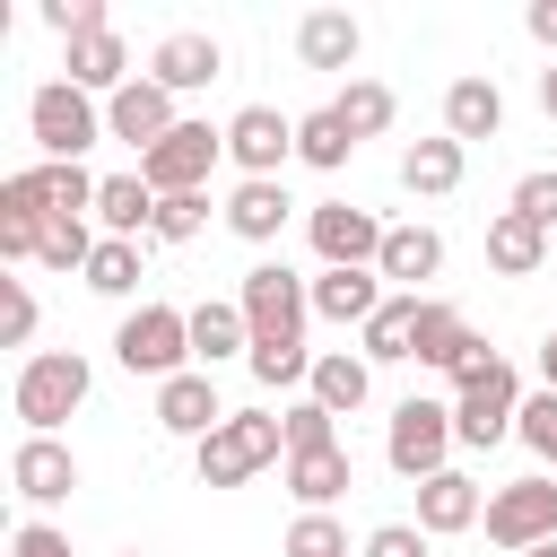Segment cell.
<instances>
[{"mask_svg": "<svg viewBox=\"0 0 557 557\" xmlns=\"http://www.w3.org/2000/svg\"><path fill=\"white\" fill-rule=\"evenodd\" d=\"M200 487H244V479H261L270 461H287V426L270 418V409H226V426L218 435H200Z\"/></svg>", "mask_w": 557, "mask_h": 557, "instance_id": "obj_1", "label": "cell"}, {"mask_svg": "<svg viewBox=\"0 0 557 557\" xmlns=\"http://www.w3.org/2000/svg\"><path fill=\"white\" fill-rule=\"evenodd\" d=\"M26 131H35V148H44L52 165H78L96 139H113V131H104V104H96L87 87H70V78H44V87L26 96Z\"/></svg>", "mask_w": 557, "mask_h": 557, "instance_id": "obj_2", "label": "cell"}, {"mask_svg": "<svg viewBox=\"0 0 557 557\" xmlns=\"http://www.w3.org/2000/svg\"><path fill=\"white\" fill-rule=\"evenodd\" d=\"M244 322H252V348H305V313H313V278H296L287 261H261L244 270L235 287Z\"/></svg>", "mask_w": 557, "mask_h": 557, "instance_id": "obj_3", "label": "cell"}, {"mask_svg": "<svg viewBox=\"0 0 557 557\" xmlns=\"http://www.w3.org/2000/svg\"><path fill=\"white\" fill-rule=\"evenodd\" d=\"M87 383H96V374H87L78 348H35V357L17 366V383H9V409L26 418V435H52V426L87 400Z\"/></svg>", "mask_w": 557, "mask_h": 557, "instance_id": "obj_4", "label": "cell"}, {"mask_svg": "<svg viewBox=\"0 0 557 557\" xmlns=\"http://www.w3.org/2000/svg\"><path fill=\"white\" fill-rule=\"evenodd\" d=\"M113 357H122L131 374H148V383L191 374V313H183V305H139V313H122Z\"/></svg>", "mask_w": 557, "mask_h": 557, "instance_id": "obj_5", "label": "cell"}, {"mask_svg": "<svg viewBox=\"0 0 557 557\" xmlns=\"http://www.w3.org/2000/svg\"><path fill=\"white\" fill-rule=\"evenodd\" d=\"M96 183H104V174L44 157V165H17V174L0 183V209H9V218H44V226H52V218H96Z\"/></svg>", "mask_w": 557, "mask_h": 557, "instance_id": "obj_6", "label": "cell"}, {"mask_svg": "<svg viewBox=\"0 0 557 557\" xmlns=\"http://www.w3.org/2000/svg\"><path fill=\"white\" fill-rule=\"evenodd\" d=\"M522 400H531V392H522V374L496 357L487 374H470V383L453 392V435H461L470 453H487V444H505V435L522 426Z\"/></svg>", "mask_w": 557, "mask_h": 557, "instance_id": "obj_7", "label": "cell"}, {"mask_svg": "<svg viewBox=\"0 0 557 557\" xmlns=\"http://www.w3.org/2000/svg\"><path fill=\"white\" fill-rule=\"evenodd\" d=\"M226 157V131H209V122H174L148 157H139V174H148V191L157 200H174V191H209V165Z\"/></svg>", "mask_w": 557, "mask_h": 557, "instance_id": "obj_8", "label": "cell"}, {"mask_svg": "<svg viewBox=\"0 0 557 557\" xmlns=\"http://www.w3.org/2000/svg\"><path fill=\"white\" fill-rule=\"evenodd\" d=\"M461 435H453V409L444 400H400L392 409V435H383V461L400 470V479H435V470H453L444 453H453Z\"/></svg>", "mask_w": 557, "mask_h": 557, "instance_id": "obj_9", "label": "cell"}, {"mask_svg": "<svg viewBox=\"0 0 557 557\" xmlns=\"http://www.w3.org/2000/svg\"><path fill=\"white\" fill-rule=\"evenodd\" d=\"M418 366H435V374L470 383V374H487V366H496V348H487V339L461 322V305L426 296V305H418Z\"/></svg>", "mask_w": 557, "mask_h": 557, "instance_id": "obj_10", "label": "cell"}, {"mask_svg": "<svg viewBox=\"0 0 557 557\" xmlns=\"http://www.w3.org/2000/svg\"><path fill=\"white\" fill-rule=\"evenodd\" d=\"M487 540L513 548V557H531L540 540H557V479H513V487H496V496H487Z\"/></svg>", "mask_w": 557, "mask_h": 557, "instance_id": "obj_11", "label": "cell"}, {"mask_svg": "<svg viewBox=\"0 0 557 557\" xmlns=\"http://www.w3.org/2000/svg\"><path fill=\"white\" fill-rule=\"evenodd\" d=\"M226 157L244 165V183H278V165L296 157V122H287L278 104H244V113L226 122Z\"/></svg>", "mask_w": 557, "mask_h": 557, "instance_id": "obj_12", "label": "cell"}, {"mask_svg": "<svg viewBox=\"0 0 557 557\" xmlns=\"http://www.w3.org/2000/svg\"><path fill=\"white\" fill-rule=\"evenodd\" d=\"M305 235H313L322 270H374L392 226H374V218H366V209H348V200H322V209L305 218Z\"/></svg>", "mask_w": 557, "mask_h": 557, "instance_id": "obj_13", "label": "cell"}, {"mask_svg": "<svg viewBox=\"0 0 557 557\" xmlns=\"http://www.w3.org/2000/svg\"><path fill=\"white\" fill-rule=\"evenodd\" d=\"M9 487H17L26 505H61V496L78 487V453H70L61 435H26V444L9 453Z\"/></svg>", "mask_w": 557, "mask_h": 557, "instance_id": "obj_14", "label": "cell"}, {"mask_svg": "<svg viewBox=\"0 0 557 557\" xmlns=\"http://www.w3.org/2000/svg\"><path fill=\"white\" fill-rule=\"evenodd\" d=\"M470 522H487V496H479L470 470L418 479V531H426V540H453V531H470Z\"/></svg>", "mask_w": 557, "mask_h": 557, "instance_id": "obj_15", "label": "cell"}, {"mask_svg": "<svg viewBox=\"0 0 557 557\" xmlns=\"http://www.w3.org/2000/svg\"><path fill=\"white\" fill-rule=\"evenodd\" d=\"M218 70H226V52H218L209 35H191V26L157 35V52H148V78H157L165 96H191V87H209Z\"/></svg>", "mask_w": 557, "mask_h": 557, "instance_id": "obj_16", "label": "cell"}, {"mask_svg": "<svg viewBox=\"0 0 557 557\" xmlns=\"http://www.w3.org/2000/svg\"><path fill=\"white\" fill-rule=\"evenodd\" d=\"M174 122H183V113H174V96H165L157 78H131V87H122V96L104 104V131H113V139H131L139 157H148V148H157V139L174 131Z\"/></svg>", "mask_w": 557, "mask_h": 557, "instance_id": "obj_17", "label": "cell"}, {"mask_svg": "<svg viewBox=\"0 0 557 557\" xmlns=\"http://www.w3.org/2000/svg\"><path fill=\"white\" fill-rule=\"evenodd\" d=\"M157 426H165V435H191V444H200V435H218V426H226L218 383H209L200 366H191V374H174V383H157Z\"/></svg>", "mask_w": 557, "mask_h": 557, "instance_id": "obj_18", "label": "cell"}, {"mask_svg": "<svg viewBox=\"0 0 557 557\" xmlns=\"http://www.w3.org/2000/svg\"><path fill=\"white\" fill-rule=\"evenodd\" d=\"M374 270H383V287H392V296H418V287L444 270V235H435V226H392Z\"/></svg>", "mask_w": 557, "mask_h": 557, "instance_id": "obj_19", "label": "cell"}, {"mask_svg": "<svg viewBox=\"0 0 557 557\" xmlns=\"http://www.w3.org/2000/svg\"><path fill=\"white\" fill-rule=\"evenodd\" d=\"M496 131H505V96H496V78H479V70L453 78V87H444V139L470 148V139H496Z\"/></svg>", "mask_w": 557, "mask_h": 557, "instance_id": "obj_20", "label": "cell"}, {"mask_svg": "<svg viewBox=\"0 0 557 557\" xmlns=\"http://www.w3.org/2000/svg\"><path fill=\"white\" fill-rule=\"evenodd\" d=\"M148 226H157V191H148V174H104V183H96V235L139 244Z\"/></svg>", "mask_w": 557, "mask_h": 557, "instance_id": "obj_21", "label": "cell"}, {"mask_svg": "<svg viewBox=\"0 0 557 557\" xmlns=\"http://www.w3.org/2000/svg\"><path fill=\"white\" fill-rule=\"evenodd\" d=\"M383 296H392L383 270H322V278H313V313H322V322H357V331H366V322L383 313Z\"/></svg>", "mask_w": 557, "mask_h": 557, "instance_id": "obj_22", "label": "cell"}, {"mask_svg": "<svg viewBox=\"0 0 557 557\" xmlns=\"http://www.w3.org/2000/svg\"><path fill=\"white\" fill-rule=\"evenodd\" d=\"M252 357V322H244V305L235 296H209V305H191V366L209 374V366H226V357Z\"/></svg>", "mask_w": 557, "mask_h": 557, "instance_id": "obj_23", "label": "cell"}, {"mask_svg": "<svg viewBox=\"0 0 557 557\" xmlns=\"http://www.w3.org/2000/svg\"><path fill=\"white\" fill-rule=\"evenodd\" d=\"M357 17L348 9H313V17H296V61L305 70H357Z\"/></svg>", "mask_w": 557, "mask_h": 557, "instance_id": "obj_24", "label": "cell"}, {"mask_svg": "<svg viewBox=\"0 0 557 557\" xmlns=\"http://www.w3.org/2000/svg\"><path fill=\"white\" fill-rule=\"evenodd\" d=\"M70 87H87V96H104V104L131 87V52H122V35H113V26H96V35H78V44H70Z\"/></svg>", "mask_w": 557, "mask_h": 557, "instance_id": "obj_25", "label": "cell"}, {"mask_svg": "<svg viewBox=\"0 0 557 557\" xmlns=\"http://www.w3.org/2000/svg\"><path fill=\"white\" fill-rule=\"evenodd\" d=\"M461 165H470L461 139H409V148H400V191L444 200V191H461Z\"/></svg>", "mask_w": 557, "mask_h": 557, "instance_id": "obj_26", "label": "cell"}, {"mask_svg": "<svg viewBox=\"0 0 557 557\" xmlns=\"http://www.w3.org/2000/svg\"><path fill=\"white\" fill-rule=\"evenodd\" d=\"M487 261H496L505 278H531V270L548 261V226H531L522 209H496V218H487Z\"/></svg>", "mask_w": 557, "mask_h": 557, "instance_id": "obj_27", "label": "cell"}, {"mask_svg": "<svg viewBox=\"0 0 557 557\" xmlns=\"http://www.w3.org/2000/svg\"><path fill=\"white\" fill-rule=\"evenodd\" d=\"M287 487H296V505H305V513H331V496H348V487H357L348 444H331V453H296V461H287Z\"/></svg>", "mask_w": 557, "mask_h": 557, "instance_id": "obj_28", "label": "cell"}, {"mask_svg": "<svg viewBox=\"0 0 557 557\" xmlns=\"http://www.w3.org/2000/svg\"><path fill=\"white\" fill-rule=\"evenodd\" d=\"M287 209H296L287 183H235V191H226V226H235L244 244H270V235L287 226Z\"/></svg>", "mask_w": 557, "mask_h": 557, "instance_id": "obj_29", "label": "cell"}, {"mask_svg": "<svg viewBox=\"0 0 557 557\" xmlns=\"http://www.w3.org/2000/svg\"><path fill=\"white\" fill-rule=\"evenodd\" d=\"M418 305H426V296H383V313H374V322L357 331V339H366L357 357H366V366H392V357H418Z\"/></svg>", "mask_w": 557, "mask_h": 557, "instance_id": "obj_30", "label": "cell"}, {"mask_svg": "<svg viewBox=\"0 0 557 557\" xmlns=\"http://www.w3.org/2000/svg\"><path fill=\"white\" fill-rule=\"evenodd\" d=\"M366 392H374V366H366V357H348V348H322V357H313V400H322L331 418L366 409Z\"/></svg>", "mask_w": 557, "mask_h": 557, "instance_id": "obj_31", "label": "cell"}, {"mask_svg": "<svg viewBox=\"0 0 557 557\" xmlns=\"http://www.w3.org/2000/svg\"><path fill=\"white\" fill-rule=\"evenodd\" d=\"M331 113L348 122V139H383V131H392V113H400V96H392L383 78H348V87L331 96Z\"/></svg>", "mask_w": 557, "mask_h": 557, "instance_id": "obj_32", "label": "cell"}, {"mask_svg": "<svg viewBox=\"0 0 557 557\" xmlns=\"http://www.w3.org/2000/svg\"><path fill=\"white\" fill-rule=\"evenodd\" d=\"M296 157L331 174V165H348V157H357V139H348V122H339L331 104H313V113H296Z\"/></svg>", "mask_w": 557, "mask_h": 557, "instance_id": "obj_33", "label": "cell"}, {"mask_svg": "<svg viewBox=\"0 0 557 557\" xmlns=\"http://www.w3.org/2000/svg\"><path fill=\"white\" fill-rule=\"evenodd\" d=\"M87 287H96V296H131V287H139V244L104 235V244H96V261H87Z\"/></svg>", "mask_w": 557, "mask_h": 557, "instance_id": "obj_34", "label": "cell"}, {"mask_svg": "<svg viewBox=\"0 0 557 557\" xmlns=\"http://www.w3.org/2000/svg\"><path fill=\"white\" fill-rule=\"evenodd\" d=\"M278 557H348V531L331 513H296L287 540H278Z\"/></svg>", "mask_w": 557, "mask_h": 557, "instance_id": "obj_35", "label": "cell"}, {"mask_svg": "<svg viewBox=\"0 0 557 557\" xmlns=\"http://www.w3.org/2000/svg\"><path fill=\"white\" fill-rule=\"evenodd\" d=\"M200 226H209V191H174V200H157V226L148 235L157 244H191Z\"/></svg>", "mask_w": 557, "mask_h": 557, "instance_id": "obj_36", "label": "cell"}, {"mask_svg": "<svg viewBox=\"0 0 557 557\" xmlns=\"http://www.w3.org/2000/svg\"><path fill=\"white\" fill-rule=\"evenodd\" d=\"M278 426H287V461H296V453H331V444H339V426H331V409H322V400H296Z\"/></svg>", "mask_w": 557, "mask_h": 557, "instance_id": "obj_37", "label": "cell"}, {"mask_svg": "<svg viewBox=\"0 0 557 557\" xmlns=\"http://www.w3.org/2000/svg\"><path fill=\"white\" fill-rule=\"evenodd\" d=\"M244 366H252V383H270V392H278V383H313V348H252Z\"/></svg>", "mask_w": 557, "mask_h": 557, "instance_id": "obj_38", "label": "cell"}, {"mask_svg": "<svg viewBox=\"0 0 557 557\" xmlns=\"http://www.w3.org/2000/svg\"><path fill=\"white\" fill-rule=\"evenodd\" d=\"M513 435H522V444H531L540 461H557V392H548V383H540V392L522 400V426H513Z\"/></svg>", "mask_w": 557, "mask_h": 557, "instance_id": "obj_39", "label": "cell"}, {"mask_svg": "<svg viewBox=\"0 0 557 557\" xmlns=\"http://www.w3.org/2000/svg\"><path fill=\"white\" fill-rule=\"evenodd\" d=\"M44 26H52L61 44H78V35H96V26H113V17H104V0H44Z\"/></svg>", "mask_w": 557, "mask_h": 557, "instance_id": "obj_40", "label": "cell"}, {"mask_svg": "<svg viewBox=\"0 0 557 557\" xmlns=\"http://www.w3.org/2000/svg\"><path fill=\"white\" fill-rule=\"evenodd\" d=\"M35 339V296L26 278H0V348H26Z\"/></svg>", "mask_w": 557, "mask_h": 557, "instance_id": "obj_41", "label": "cell"}, {"mask_svg": "<svg viewBox=\"0 0 557 557\" xmlns=\"http://www.w3.org/2000/svg\"><path fill=\"white\" fill-rule=\"evenodd\" d=\"M505 209H522L531 226H557V174H548V165H531V174L513 183V200H505Z\"/></svg>", "mask_w": 557, "mask_h": 557, "instance_id": "obj_42", "label": "cell"}, {"mask_svg": "<svg viewBox=\"0 0 557 557\" xmlns=\"http://www.w3.org/2000/svg\"><path fill=\"white\" fill-rule=\"evenodd\" d=\"M357 557H426V531H418V522H374Z\"/></svg>", "mask_w": 557, "mask_h": 557, "instance_id": "obj_43", "label": "cell"}, {"mask_svg": "<svg viewBox=\"0 0 557 557\" xmlns=\"http://www.w3.org/2000/svg\"><path fill=\"white\" fill-rule=\"evenodd\" d=\"M9 557H70V540H61L52 522H17V531H9Z\"/></svg>", "mask_w": 557, "mask_h": 557, "instance_id": "obj_44", "label": "cell"}, {"mask_svg": "<svg viewBox=\"0 0 557 557\" xmlns=\"http://www.w3.org/2000/svg\"><path fill=\"white\" fill-rule=\"evenodd\" d=\"M531 35H540V44L557 52V0H540V9H531Z\"/></svg>", "mask_w": 557, "mask_h": 557, "instance_id": "obj_45", "label": "cell"}, {"mask_svg": "<svg viewBox=\"0 0 557 557\" xmlns=\"http://www.w3.org/2000/svg\"><path fill=\"white\" fill-rule=\"evenodd\" d=\"M540 104H548V122H557V61L540 70Z\"/></svg>", "mask_w": 557, "mask_h": 557, "instance_id": "obj_46", "label": "cell"}, {"mask_svg": "<svg viewBox=\"0 0 557 557\" xmlns=\"http://www.w3.org/2000/svg\"><path fill=\"white\" fill-rule=\"evenodd\" d=\"M540 374H548V392H557V331L540 339Z\"/></svg>", "mask_w": 557, "mask_h": 557, "instance_id": "obj_47", "label": "cell"}, {"mask_svg": "<svg viewBox=\"0 0 557 557\" xmlns=\"http://www.w3.org/2000/svg\"><path fill=\"white\" fill-rule=\"evenodd\" d=\"M531 557H557V540H540V548H531Z\"/></svg>", "mask_w": 557, "mask_h": 557, "instance_id": "obj_48", "label": "cell"}, {"mask_svg": "<svg viewBox=\"0 0 557 557\" xmlns=\"http://www.w3.org/2000/svg\"><path fill=\"white\" fill-rule=\"evenodd\" d=\"M122 557H148V548H122Z\"/></svg>", "mask_w": 557, "mask_h": 557, "instance_id": "obj_49", "label": "cell"}]
</instances>
